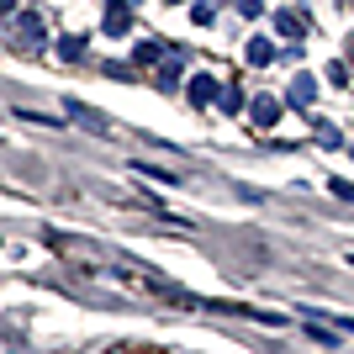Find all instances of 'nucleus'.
Here are the masks:
<instances>
[{"label": "nucleus", "instance_id": "nucleus-9", "mask_svg": "<svg viewBox=\"0 0 354 354\" xmlns=\"http://www.w3.org/2000/svg\"><path fill=\"white\" fill-rule=\"evenodd\" d=\"M59 59L64 64H80V59H85V37H59Z\"/></svg>", "mask_w": 354, "mask_h": 354}, {"label": "nucleus", "instance_id": "nucleus-16", "mask_svg": "<svg viewBox=\"0 0 354 354\" xmlns=\"http://www.w3.org/2000/svg\"><path fill=\"white\" fill-rule=\"evenodd\" d=\"M0 6H6V11H11V16H16V6H21V0H0Z\"/></svg>", "mask_w": 354, "mask_h": 354}, {"label": "nucleus", "instance_id": "nucleus-5", "mask_svg": "<svg viewBox=\"0 0 354 354\" xmlns=\"http://www.w3.org/2000/svg\"><path fill=\"white\" fill-rule=\"evenodd\" d=\"M212 95H222V80L196 74V80H191V106H212Z\"/></svg>", "mask_w": 354, "mask_h": 354}, {"label": "nucleus", "instance_id": "nucleus-6", "mask_svg": "<svg viewBox=\"0 0 354 354\" xmlns=\"http://www.w3.org/2000/svg\"><path fill=\"white\" fill-rule=\"evenodd\" d=\"M275 122H281V101H275V95H259V101H254V127H275Z\"/></svg>", "mask_w": 354, "mask_h": 354}, {"label": "nucleus", "instance_id": "nucleus-10", "mask_svg": "<svg viewBox=\"0 0 354 354\" xmlns=\"http://www.w3.org/2000/svg\"><path fill=\"white\" fill-rule=\"evenodd\" d=\"M175 53V48H164V43H138V64H164Z\"/></svg>", "mask_w": 354, "mask_h": 354}, {"label": "nucleus", "instance_id": "nucleus-8", "mask_svg": "<svg viewBox=\"0 0 354 354\" xmlns=\"http://www.w3.org/2000/svg\"><path fill=\"white\" fill-rule=\"evenodd\" d=\"M243 53H249V64H254V69H265V64H275V48H270L265 37H254V43L243 48Z\"/></svg>", "mask_w": 354, "mask_h": 354}, {"label": "nucleus", "instance_id": "nucleus-3", "mask_svg": "<svg viewBox=\"0 0 354 354\" xmlns=\"http://www.w3.org/2000/svg\"><path fill=\"white\" fill-rule=\"evenodd\" d=\"M286 101H291L296 111H307V106L317 101V80H312V74H296L291 85H286Z\"/></svg>", "mask_w": 354, "mask_h": 354}, {"label": "nucleus", "instance_id": "nucleus-18", "mask_svg": "<svg viewBox=\"0 0 354 354\" xmlns=\"http://www.w3.org/2000/svg\"><path fill=\"white\" fill-rule=\"evenodd\" d=\"M349 153H354V148H349Z\"/></svg>", "mask_w": 354, "mask_h": 354}, {"label": "nucleus", "instance_id": "nucleus-11", "mask_svg": "<svg viewBox=\"0 0 354 354\" xmlns=\"http://www.w3.org/2000/svg\"><path fill=\"white\" fill-rule=\"evenodd\" d=\"M217 106H222V111H227V117H233V111H243V90H238V85H222Z\"/></svg>", "mask_w": 354, "mask_h": 354}, {"label": "nucleus", "instance_id": "nucleus-17", "mask_svg": "<svg viewBox=\"0 0 354 354\" xmlns=\"http://www.w3.org/2000/svg\"><path fill=\"white\" fill-rule=\"evenodd\" d=\"M349 59H354V37H349Z\"/></svg>", "mask_w": 354, "mask_h": 354}, {"label": "nucleus", "instance_id": "nucleus-1", "mask_svg": "<svg viewBox=\"0 0 354 354\" xmlns=\"http://www.w3.org/2000/svg\"><path fill=\"white\" fill-rule=\"evenodd\" d=\"M6 37H11L16 53L43 48V43H48V21H43V11H16V16H11V27H6Z\"/></svg>", "mask_w": 354, "mask_h": 354}, {"label": "nucleus", "instance_id": "nucleus-13", "mask_svg": "<svg viewBox=\"0 0 354 354\" xmlns=\"http://www.w3.org/2000/svg\"><path fill=\"white\" fill-rule=\"evenodd\" d=\"M328 80H333V85H344V80H349V64L333 59V64H328Z\"/></svg>", "mask_w": 354, "mask_h": 354}, {"label": "nucleus", "instance_id": "nucleus-4", "mask_svg": "<svg viewBox=\"0 0 354 354\" xmlns=\"http://www.w3.org/2000/svg\"><path fill=\"white\" fill-rule=\"evenodd\" d=\"M180 69H185V53L175 48V53L159 64V80H153V85H159V90H175V85H180Z\"/></svg>", "mask_w": 354, "mask_h": 354}, {"label": "nucleus", "instance_id": "nucleus-15", "mask_svg": "<svg viewBox=\"0 0 354 354\" xmlns=\"http://www.w3.org/2000/svg\"><path fill=\"white\" fill-rule=\"evenodd\" d=\"M333 196H344V201H354V185H349V180H333Z\"/></svg>", "mask_w": 354, "mask_h": 354}, {"label": "nucleus", "instance_id": "nucleus-7", "mask_svg": "<svg viewBox=\"0 0 354 354\" xmlns=\"http://www.w3.org/2000/svg\"><path fill=\"white\" fill-rule=\"evenodd\" d=\"M275 32H281V37H307V16L301 11H281L275 16Z\"/></svg>", "mask_w": 354, "mask_h": 354}, {"label": "nucleus", "instance_id": "nucleus-2", "mask_svg": "<svg viewBox=\"0 0 354 354\" xmlns=\"http://www.w3.org/2000/svg\"><path fill=\"white\" fill-rule=\"evenodd\" d=\"M101 27H106V37H127V27H133V0H111Z\"/></svg>", "mask_w": 354, "mask_h": 354}, {"label": "nucleus", "instance_id": "nucleus-14", "mask_svg": "<svg viewBox=\"0 0 354 354\" xmlns=\"http://www.w3.org/2000/svg\"><path fill=\"white\" fill-rule=\"evenodd\" d=\"M238 11L243 16H265V0H238Z\"/></svg>", "mask_w": 354, "mask_h": 354}, {"label": "nucleus", "instance_id": "nucleus-12", "mask_svg": "<svg viewBox=\"0 0 354 354\" xmlns=\"http://www.w3.org/2000/svg\"><path fill=\"white\" fill-rule=\"evenodd\" d=\"M191 21H196V27H212V21H217V6H212V0L191 6Z\"/></svg>", "mask_w": 354, "mask_h": 354}]
</instances>
